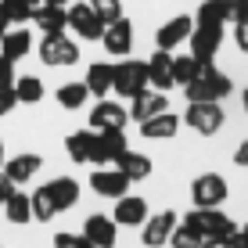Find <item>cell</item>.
<instances>
[{
    "label": "cell",
    "mask_w": 248,
    "mask_h": 248,
    "mask_svg": "<svg viewBox=\"0 0 248 248\" xmlns=\"http://www.w3.org/2000/svg\"><path fill=\"white\" fill-rule=\"evenodd\" d=\"M184 90H187V101H223L227 93L234 90V83H230V76H223L212 62H202V72L194 76Z\"/></svg>",
    "instance_id": "cell-1"
},
{
    "label": "cell",
    "mask_w": 248,
    "mask_h": 248,
    "mask_svg": "<svg viewBox=\"0 0 248 248\" xmlns=\"http://www.w3.org/2000/svg\"><path fill=\"white\" fill-rule=\"evenodd\" d=\"M65 151L76 166H108V155H105V144H101V133L97 130H76L68 133L65 140Z\"/></svg>",
    "instance_id": "cell-2"
},
{
    "label": "cell",
    "mask_w": 248,
    "mask_h": 248,
    "mask_svg": "<svg viewBox=\"0 0 248 248\" xmlns=\"http://www.w3.org/2000/svg\"><path fill=\"white\" fill-rule=\"evenodd\" d=\"M184 223H191L194 230H198L202 241H227V237L237 230L234 219H230L227 212H219V209H198V205H194V212H187Z\"/></svg>",
    "instance_id": "cell-3"
},
{
    "label": "cell",
    "mask_w": 248,
    "mask_h": 248,
    "mask_svg": "<svg viewBox=\"0 0 248 248\" xmlns=\"http://www.w3.org/2000/svg\"><path fill=\"white\" fill-rule=\"evenodd\" d=\"M40 58H44V65H50V68H68V65L79 62V44L68 40L65 32H54V36L40 40Z\"/></svg>",
    "instance_id": "cell-4"
},
{
    "label": "cell",
    "mask_w": 248,
    "mask_h": 248,
    "mask_svg": "<svg viewBox=\"0 0 248 248\" xmlns=\"http://www.w3.org/2000/svg\"><path fill=\"white\" fill-rule=\"evenodd\" d=\"M184 123L191 126L194 133L202 137H212L223 126V108H219V101H191L184 112Z\"/></svg>",
    "instance_id": "cell-5"
},
{
    "label": "cell",
    "mask_w": 248,
    "mask_h": 248,
    "mask_svg": "<svg viewBox=\"0 0 248 248\" xmlns=\"http://www.w3.org/2000/svg\"><path fill=\"white\" fill-rule=\"evenodd\" d=\"M191 202L198 209H219L227 202V180L219 173H202L198 180L191 184Z\"/></svg>",
    "instance_id": "cell-6"
},
{
    "label": "cell",
    "mask_w": 248,
    "mask_h": 248,
    "mask_svg": "<svg viewBox=\"0 0 248 248\" xmlns=\"http://www.w3.org/2000/svg\"><path fill=\"white\" fill-rule=\"evenodd\" d=\"M68 29H72L79 40L90 44V40L105 36V18H101L90 4H72V7H68Z\"/></svg>",
    "instance_id": "cell-7"
},
{
    "label": "cell",
    "mask_w": 248,
    "mask_h": 248,
    "mask_svg": "<svg viewBox=\"0 0 248 248\" xmlns=\"http://www.w3.org/2000/svg\"><path fill=\"white\" fill-rule=\"evenodd\" d=\"M144 87H148V62H119L115 65V93H123V97H137Z\"/></svg>",
    "instance_id": "cell-8"
},
{
    "label": "cell",
    "mask_w": 248,
    "mask_h": 248,
    "mask_svg": "<svg viewBox=\"0 0 248 248\" xmlns=\"http://www.w3.org/2000/svg\"><path fill=\"white\" fill-rule=\"evenodd\" d=\"M187 44H191V54L198 58V62H212L216 50H219V44H223V25H202V22H194V32L187 36Z\"/></svg>",
    "instance_id": "cell-9"
},
{
    "label": "cell",
    "mask_w": 248,
    "mask_h": 248,
    "mask_svg": "<svg viewBox=\"0 0 248 248\" xmlns=\"http://www.w3.org/2000/svg\"><path fill=\"white\" fill-rule=\"evenodd\" d=\"M90 187H93V194H101V198H123V194L130 191V176H126L123 169L97 166L90 173Z\"/></svg>",
    "instance_id": "cell-10"
},
{
    "label": "cell",
    "mask_w": 248,
    "mask_h": 248,
    "mask_svg": "<svg viewBox=\"0 0 248 248\" xmlns=\"http://www.w3.org/2000/svg\"><path fill=\"white\" fill-rule=\"evenodd\" d=\"M101 44H105L108 54L126 58V54H130V47H133V22H130V18H115L112 25H105Z\"/></svg>",
    "instance_id": "cell-11"
},
{
    "label": "cell",
    "mask_w": 248,
    "mask_h": 248,
    "mask_svg": "<svg viewBox=\"0 0 248 248\" xmlns=\"http://www.w3.org/2000/svg\"><path fill=\"white\" fill-rule=\"evenodd\" d=\"M130 123V112L115 101H97L90 112V130H123Z\"/></svg>",
    "instance_id": "cell-12"
},
{
    "label": "cell",
    "mask_w": 248,
    "mask_h": 248,
    "mask_svg": "<svg viewBox=\"0 0 248 248\" xmlns=\"http://www.w3.org/2000/svg\"><path fill=\"white\" fill-rule=\"evenodd\" d=\"M115 234H119V223L108 216H87V223H83V241L97 245V248H115Z\"/></svg>",
    "instance_id": "cell-13"
},
{
    "label": "cell",
    "mask_w": 248,
    "mask_h": 248,
    "mask_svg": "<svg viewBox=\"0 0 248 248\" xmlns=\"http://www.w3.org/2000/svg\"><path fill=\"white\" fill-rule=\"evenodd\" d=\"M115 223L119 227H144L148 223V202L137 198V194L115 198Z\"/></svg>",
    "instance_id": "cell-14"
},
{
    "label": "cell",
    "mask_w": 248,
    "mask_h": 248,
    "mask_svg": "<svg viewBox=\"0 0 248 248\" xmlns=\"http://www.w3.org/2000/svg\"><path fill=\"white\" fill-rule=\"evenodd\" d=\"M191 32H194V18H191V15H176V18H169V22L158 29L155 44H158V50H173L176 44H184Z\"/></svg>",
    "instance_id": "cell-15"
},
{
    "label": "cell",
    "mask_w": 248,
    "mask_h": 248,
    "mask_svg": "<svg viewBox=\"0 0 248 248\" xmlns=\"http://www.w3.org/2000/svg\"><path fill=\"white\" fill-rule=\"evenodd\" d=\"M162 112H169V97L162 90H148L144 87L140 93L133 97V108H130V119H137V123H144V119H151V115H162Z\"/></svg>",
    "instance_id": "cell-16"
},
{
    "label": "cell",
    "mask_w": 248,
    "mask_h": 248,
    "mask_svg": "<svg viewBox=\"0 0 248 248\" xmlns=\"http://www.w3.org/2000/svg\"><path fill=\"white\" fill-rule=\"evenodd\" d=\"M173 227H176L173 209H169V212H155V216L144 223V245H148V248H162V245H169V234H173Z\"/></svg>",
    "instance_id": "cell-17"
},
{
    "label": "cell",
    "mask_w": 248,
    "mask_h": 248,
    "mask_svg": "<svg viewBox=\"0 0 248 248\" xmlns=\"http://www.w3.org/2000/svg\"><path fill=\"white\" fill-rule=\"evenodd\" d=\"M148 83L162 93L173 87V54H169V50H155V54L148 58Z\"/></svg>",
    "instance_id": "cell-18"
},
{
    "label": "cell",
    "mask_w": 248,
    "mask_h": 248,
    "mask_svg": "<svg viewBox=\"0 0 248 248\" xmlns=\"http://www.w3.org/2000/svg\"><path fill=\"white\" fill-rule=\"evenodd\" d=\"M87 90H90V97H108L115 87V65H105V62H93L87 68Z\"/></svg>",
    "instance_id": "cell-19"
},
{
    "label": "cell",
    "mask_w": 248,
    "mask_h": 248,
    "mask_svg": "<svg viewBox=\"0 0 248 248\" xmlns=\"http://www.w3.org/2000/svg\"><path fill=\"white\" fill-rule=\"evenodd\" d=\"M32 22H36V29L44 32V36H54V32H65L68 29V11H65V7H58V4H44V7H36Z\"/></svg>",
    "instance_id": "cell-20"
},
{
    "label": "cell",
    "mask_w": 248,
    "mask_h": 248,
    "mask_svg": "<svg viewBox=\"0 0 248 248\" xmlns=\"http://www.w3.org/2000/svg\"><path fill=\"white\" fill-rule=\"evenodd\" d=\"M176 130H180V119L173 112H162V115H151L140 123V133L148 137V140H173Z\"/></svg>",
    "instance_id": "cell-21"
},
{
    "label": "cell",
    "mask_w": 248,
    "mask_h": 248,
    "mask_svg": "<svg viewBox=\"0 0 248 248\" xmlns=\"http://www.w3.org/2000/svg\"><path fill=\"white\" fill-rule=\"evenodd\" d=\"M44 187H47V194H50V202H54L58 212L72 209V205L79 202V184H76L72 176H58V180H50V184H44Z\"/></svg>",
    "instance_id": "cell-22"
},
{
    "label": "cell",
    "mask_w": 248,
    "mask_h": 248,
    "mask_svg": "<svg viewBox=\"0 0 248 248\" xmlns=\"http://www.w3.org/2000/svg\"><path fill=\"white\" fill-rule=\"evenodd\" d=\"M40 166H44V158H40V155H29V151H25V155H15V158H7V162H4V173L11 176L15 184H29L32 176L40 173Z\"/></svg>",
    "instance_id": "cell-23"
},
{
    "label": "cell",
    "mask_w": 248,
    "mask_h": 248,
    "mask_svg": "<svg viewBox=\"0 0 248 248\" xmlns=\"http://www.w3.org/2000/svg\"><path fill=\"white\" fill-rule=\"evenodd\" d=\"M32 47V32L29 29H7L4 36H0V54L7 58V62H18V58L29 54Z\"/></svg>",
    "instance_id": "cell-24"
},
{
    "label": "cell",
    "mask_w": 248,
    "mask_h": 248,
    "mask_svg": "<svg viewBox=\"0 0 248 248\" xmlns=\"http://www.w3.org/2000/svg\"><path fill=\"white\" fill-rule=\"evenodd\" d=\"M230 18H234L230 0H202L198 15H194V22H202V25H227Z\"/></svg>",
    "instance_id": "cell-25"
},
{
    "label": "cell",
    "mask_w": 248,
    "mask_h": 248,
    "mask_svg": "<svg viewBox=\"0 0 248 248\" xmlns=\"http://www.w3.org/2000/svg\"><path fill=\"white\" fill-rule=\"evenodd\" d=\"M115 169H123V173L130 176V184H137V180H144V176H151V158L148 155H137V151L126 148L123 155L115 158Z\"/></svg>",
    "instance_id": "cell-26"
},
{
    "label": "cell",
    "mask_w": 248,
    "mask_h": 248,
    "mask_svg": "<svg viewBox=\"0 0 248 248\" xmlns=\"http://www.w3.org/2000/svg\"><path fill=\"white\" fill-rule=\"evenodd\" d=\"M4 216H7V223H15V227L29 223V219H32V202H29V194L15 187V194L4 202Z\"/></svg>",
    "instance_id": "cell-27"
},
{
    "label": "cell",
    "mask_w": 248,
    "mask_h": 248,
    "mask_svg": "<svg viewBox=\"0 0 248 248\" xmlns=\"http://www.w3.org/2000/svg\"><path fill=\"white\" fill-rule=\"evenodd\" d=\"M90 97L87 83H65V87H58V105L68 108V112H76V108H83Z\"/></svg>",
    "instance_id": "cell-28"
},
{
    "label": "cell",
    "mask_w": 248,
    "mask_h": 248,
    "mask_svg": "<svg viewBox=\"0 0 248 248\" xmlns=\"http://www.w3.org/2000/svg\"><path fill=\"white\" fill-rule=\"evenodd\" d=\"M15 97H18V105H36L44 97V79H36V76L15 79Z\"/></svg>",
    "instance_id": "cell-29"
},
{
    "label": "cell",
    "mask_w": 248,
    "mask_h": 248,
    "mask_svg": "<svg viewBox=\"0 0 248 248\" xmlns=\"http://www.w3.org/2000/svg\"><path fill=\"white\" fill-rule=\"evenodd\" d=\"M198 72H202V62H198L194 54H180V58H173V83L187 87V83H191Z\"/></svg>",
    "instance_id": "cell-30"
},
{
    "label": "cell",
    "mask_w": 248,
    "mask_h": 248,
    "mask_svg": "<svg viewBox=\"0 0 248 248\" xmlns=\"http://www.w3.org/2000/svg\"><path fill=\"white\" fill-rule=\"evenodd\" d=\"M0 11L7 15V22H15V25H25V22H32L36 7H32V4H25V0H0Z\"/></svg>",
    "instance_id": "cell-31"
},
{
    "label": "cell",
    "mask_w": 248,
    "mask_h": 248,
    "mask_svg": "<svg viewBox=\"0 0 248 248\" xmlns=\"http://www.w3.org/2000/svg\"><path fill=\"white\" fill-rule=\"evenodd\" d=\"M29 202H32V219H40V223H47V219H54V202H50V194H47V187H36V191L29 194Z\"/></svg>",
    "instance_id": "cell-32"
},
{
    "label": "cell",
    "mask_w": 248,
    "mask_h": 248,
    "mask_svg": "<svg viewBox=\"0 0 248 248\" xmlns=\"http://www.w3.org/2000/svg\"><path fill=\"white\" fill-rule=\"evenodd\" d=\"M169 245L173 248H202V234L194 230L191 223H184V227H173V234H169Z\"/></svg>",
    "instance_id": "cell-33"
},
{
    "label": "cell",
    "mask_w": 248,
    "mask_h": 248,
    "mask_svg": "<svg viewBox=\"0 0 248 248\" xmlns=\"http://www.w3.org/2000/svg\"><path fill=\"white\" fill-rule=\"evenodd\" d=\"M97 133H101V144H105L108 162H115V158L126 151V133H123V130H97Z\"/></svg>",
    "instance_id": "cell-34"
},
{
    "label": "cell",
    "mask_w": 248,
    "mask_h": 248,
    "mask_svg": "<svg viewBox=\"0 0 248 248\" xmlns=\"http://www.w3.org/2000/svg\"><path fill=\"white\" fill-rule=\"evenodd\" d=\"M90 7L105 18V25H112L115 18H123V0H90Z\"/></svg>",
    "instance_id": "cell-35"
},
{
    "label": "cell",
    "mask_w": 248,
    "mask_h": 248,
    "mask_svg": "<svg viewBox=\"0 0 248 248\" xmlns=\"http://www.w3.org/2000/svg\"><path fill=\"white\" fill-rule=\"evenodd\" d=\"M234 44L241 54H248V18H237L234 22Z\"/></svg>",
    "instance_id": "cell-36"
},
{
    "label": "cell",
    "mask_w": 248,
    "mask_h": 248,
    "mask_svg": "<svg viewBox=\"0 0 248 248\" xmlns=\"http://www.w3.org/2000/svg\"><path fill=\"white\" fill-rule=\"evenodd\" d=\"M15 105H18V97H15V87H0V119L11 115Z\"/></svg>",
    "instance_id": "cell-37"
},
{
    "label": "cell",
    "mask_w": 248,
    "mask_h": 248,
    "mask_svg": "<svg viewBox=\"0 0 248 248\" xmlns=\"http://www.w3.org/2000/svg\"><path fill=\"white\" fill-rule=\"evenodd\" d=\"M0 87H15V62L0 54Z\"/></svg>",
    "instance_id": "cell-38"
},
{
    "label": "cell",
    "mask_w": 248,
    "mask_h": 248,
    "mask_svg": "<svg viewBox=\"0 0 248 248\" xmlns=\"http://www.w3.org/2000/svg\"><path fill=\"white\" fill-rule=\"evenodd\" d=\"M15 187H18V184H15L11 176H7L4 169H0V205H4V202H7V198L15 194Z\"/></svg>",
    "instance_id": "cell-39"
},
{
    "label": "cell",
    "mask_w": 248,
    "mask_h": 248,
    "mask_svg": "<svg viewBox=\"0 0 248 248\" xmlns=\"http://www.w3.org/2000/svg\"><path fill=\"white\" fill-rule=\"evenodd\" d=\"M54 248H83V237H76V234H58V237H54Z\"/></svg>",
    "instance_id": "cell-40"
},
{
    "label": "cell",
    "mask_w": 248,
    "mask_h": 248,
    "mask_svg": "<svg viewBox=\"0 0 248 248\" xmlns=\"http://www.w3.org/2000/svg\"><path fill=\"white\" fill-rule=\"evenodd\" d=\"M227 248H248V234L245 230H234V234L227 237Z\"/></svg>",
    "instance_id": "cell-41"
},
{
    "label": "cell",
    "mask_w": 248,
    "mask_h": 248,
    "mask_svg": "<svg viewBox=\"0 0 248 248\" xmlns=\"http://www.w3.org/2000/svg\"><path fill=\"white\" fill-rule=\"evenodd\" d=\"M234 162H237V166H241V169H248V140H245L241 148L234 151Z\"/></svg>",
    "instance_id": "cell-42"
},
{
    "label": "cell",
    "mask_w": 248,
    "mask_h": 248,
    "mask_svg": "<svg viewBox=\"0 0 248 248\" xmlns=\"http://www.w3.org/2000/svg\"><path fill=\"white\" fill-rule=\"evenodd\" d=\"M234 4V22L237 18H248V0H230Z\"/></svg>",
    "instance_id": "cell-43"
},
{
    "label": "cell",
    "mask_w": 248,
    "mask_h": 248,
    "mask_svg": "<svg viewBox=\"0 0 248 248\" xmlns=\"http://www.w3.org/2000/svg\"><path fill=\"white\" fill-rule=\"evenodd\" d=\"M7 25H11V22H7V15L0 11V36H4V32H7Z\"/></svg>",
    "instance_id": "cell-44"
},
{
    "label": "cell",
    "mask_w": 248,
    "mask_h": 248,
    "mask_svg": "<svg viewBox=\"0 0 248 248\" xmlns=\"http://www.w3.org/2000/svg\"><path fill=\"white\" fill-rule=\"evenodd\" d=\"M44 4H58V7H65V4H72V0H44Z\"/></svg>",
    "instance_id": "cell-45"
},
{
    "label": "cell",
    "mask_w": 248,
    "mask_h": 248,
    "mask_svg": "<svg viewBox=\"0 0 248 248\" xmlns=\"http://www.w3.org/2000/svg\"><path fill=\"white\" fill-rule=\"evenodd\" d=\"M4 162H7V158H4V140H0V169H4Z\"/></svg>",
    "instance_id": "cell-46"
},
{
    "label": "cell",
    "mask_w": 248,
    "mask_h": 248,
    "mask_svg": "<svg viewBox=\"0 0 248 248\" xmlns=\"http://www.w3.org/2000/svg\"><path fill=\"white\" fill-rule=\"evenodd\" d=\"M241 105H245V112H248V90L241 93Z\"/></svg>",
    "instance_id": "cell-47"
},
{
    "label": "cell",
    "mask_w": 248,
    "mask_h": 248,
    "mask_svg": "<svg viewBox=\"0 0 248 248\" xmlns=\"http://www.w3.org/2000/svg\"><path fill=\"white\" fill-rule=\"evenodd\" d=\"M25 4H32V7H40V0H25Z\"/></svg>",
    "instance_id": "cell-48"
},
{
    "label": "cell",
    "mask_w": 248,
    "mask_h": 248,
    "mask_svg": "<svg viewBox=\"0 0 248 248\" xmlns=\"http://www.w3.org/2000/svg\"><path fill=\"white\" fill-rule=\"evenodd\" d=\"M83 248H97V245H90V241H83Z\"/></svg>",
    "instance_id": "cell-49"
},
{
    "label": "cell",
    "mask_w": 248,
    "mask_h": 248,
    "mask_svg": "<svg viewBox=\"0 0 248 248\" xmlns=\"http://www.w3.org/2000/svg\"><path fill=\"white\" fill-rule=\"evenodd\" d=\"M245 234H248V227H245Z\"/></svg>",
    "instance_id": "cell-50"
}]
</instances>
